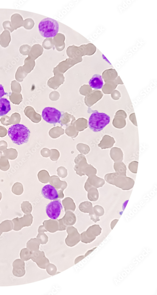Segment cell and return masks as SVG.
<instances>
[{
    "label": "cell",
    "mask_w": 157,
    "mask_h": 295,
    "mask_svg": "<svg viewBox=\"0 0 157 295\" xmlns=\"http://www.w3.org/2000/svg\"><path fill=\"white\" fill-rule=\"evenodd\" d=\"M8 133L14 143L20 145L28 141L30 131L24 125L17 124L11 126L8 129Z\"/></svg>",
    "instance_id": "cell-1"
},
{
    "label": "cell",
    "mask_w": 157,
    "mask_h": 295,
    "mask_svg": "<svg viewBox=\"0 0 157 295\" xmlns=\"http://www.w3.org/2000/svg\"><path fill=\"white\" fill-rule=\"evenodd\" d=\"M104 178L105 180L108 183L123 190H129L132 189L134 184L133 179L127 176L121 175L116 172L106 174Z\"/></svg>",
    "instance_id": "cell-2"
},
{
    "label": "cell",
    "mask_w": 157,
    "mask_h": 295,
    "mask_svg": "<svg viewBox=\"0 0 157 295\" xmlns=\"http://www.w3.org/2000/svg\"><path fill=\"white\" fill-rule=\"evenodd\" d=\"M110 121V117L108 115L96 111L93 113L89 117V127L95 132H99L109 124Z\"/></svg>",
    "instance_id": "cell-3"
},
{
    "label": "cell",
    "mask_w": 157,
    "mask_h": 295,
    "mask_svg": "<svg viewBox=\"0 0 157 295\" xmlns=\"http://www.w3.org/2000/svg\"><path fill=\"white\" fill-rule=\"evenodd\" d=\"M59 27L58 22L50 18L42 19L38 26L40 33L42 36L46 38L53 37L56 36L58 32Z\"/></svg>",
    "instance_id": "cell-4"
},
{
    "label": "cell",
    "mask_w": 157,
    "mask_h": 295,
    "mask_svg": "<svg viewBox=\"0 0 157 295\" xmlns=\"http://www.w3.org/2000/svg\"><path fill=\"white\" fill-rule=\"evenodd\" d=\"M62 116L60 111L52 107L45 108L42 113V116L44 120L50 124L60 123Z\"/></svg>",
    "instance_id": "cell-5"
},
{
    "label": "cell",
    "mask_w": 157,
    "mask_h": 295,
    "mask_svg": "<svg viewBox=\"0 0 157 295\" xmlns=\"http://www.w3.org/2000/svg\"><path fill=\"white\" fill-rule=\"evenodd\" d=\"M62 208V206L59 201H54L51 202L47 205L46 212L49 218L56 219L59 216Z\"/></svg>",
    "instance_id": "cell-6"
},
{
    "label": "cell",
    "mask_w": 157,
    "mask_h": 295,
    "mask_svg": "<svg viewBox=\"0 0 157 295\" xmlns=\"http://www.w3.org/2000/svg\"><path fill=\"white\" fill-rule=\"evenodd\" d=\"M101 228L99 225H95L90 227L88 231L82 235L81 240L83 243L87 244L91 243L96 236L101 233Z\"/></svg>",
    "instance_id": "cell-7"
},
{
    "label": "cell",
    "mask_w": 157,
    "mask_h": 295,
    "mask_svg": "<svg viewBox=\"0 0 157 295\" xmlns=\"http://www.w3.org/2000/svg\"><path fill=\"white\" fill-rule=\"evenodd\" d=\"M31 259L40 268L42 269H45L47 265L50 263L44 252L39 250L32 252Z\"/></svg>",
    "instance_id": "cell-8"
},
{
    "label": "cell",
    "mask_w": 157,
    "mask_h": 295,
    "mask_svg": "<svg viewBox=\"0 0 157 295\" xmlns=\"http://www.w3.org/2000/svg\"><path fill=\"white\" fill-rule=\"evenodd\" d=\"M12 273L15 276L21 277L25 273V263L24 261L20 259H17L13 263Z\"/></svg>",
    "instance_id": "cell-9"
},
{
    "label": "cell",
    "mask_w": 157,
    "mask_h": 295,
    "mask_svg": "<svg viewBox=\"0 0 157 295\" xmlns=\"http://www.w3.org/2000/svg\"><path fill=\"white\" fill-rule=\"evenodd\" d=\"M41 193L44 197L49 200H54L58 198L57 190L50 185H47L43 187Z\"/></svg>",
    "instance_id": "cell-10"
},
{
    "label": "cell",
    "mask_w": 157,
    "mask_h": 295,
    "mask_svg": "<svg viewBox=\"0 0 157 295\" xmlns=\"http://www.w3.org/2000/svg\"><path fill=\"white\" fill-rule=\"evenodd\" d=\"M68 237L66 239V244L68 246L72 247L77 244L81 240V238L75 231L70 232Z\"/></svg>",
    "instance_id": "cell-11"
},
{
    "label": "cell",
    "mask_w": 157,
    "mask_h": 295,
    "mask_svg": "<svg viewBox=\"0 0 157 295\" xmlns=\"http://www.w3.org/2000/svg\"><path fill=\"white\" fill-rule=\"evenodd\" d=\"M114 138L107 135H105L102 137L98 146L101 149L110 148L113 147L115 143Z\"/></svg>",
    "instance_id": "cell-12"
},
{
    "label": "cell",
    "mask_w": 157,
    "mask_h": 295,
    "mask_svg": "<svg viewBox=\"0 0 157 295\" xmlns=\"http://www.w3.org/2000/svg\"><path fill=\"white\" fill-rule=\"evenodd\" d=\"M89 83L91 88L96 89L101 88L103 85L102 76L97 74L93 75Z\"/></svg>",
    "instance_id": "cell-13"
},
{
    "label": "cell",
    "mask_w": 157,
    "mask_h": 295,
    "mask_svg": "<svg viewBox=\"0 0 157 295\" xmlns=\"http://www.w3.org/2000/svg\"><path fill=\"white\" fill-rule=\"evenodd\" d=\"M110 154L111 158L115 162H122L123 160V152L119 148H112L110 151Z\"/></svg>",
    "instance_id": "cell-14"
},
{
    "label": "cell",
    "mask_w": 157,
    "mask_h": 295,
    "mask_svg": "<svg viewBox=\"0 0 157 295\" xmlns=\"http://www.w3.org/2000/svg\"><path fill=\"white\" fill-rule=\"evenodd\" d=\"M12 26L14 30L23 26L24 21L21 16L19 14L16 13L12 15L11 17Z\"/></svg>",
    "instance_id": "cell-15"
},
{
    "label": "cell",
    "mask_w": 157,
    "mask_h": 295,
    "mask_svg": "<svg viewBox=\"0 0 157 295\" xmlns=\"http://www.w3.org/2000/svg\"><path fill=\"white\" fill-rule=\"evenodd\" d=\"M9 101L6 98H0V116L7 114L11 110Z\"/></svg>",
    "instance_id": "cell-16"
},
{
    "label": "cell",
    "mask_w": 157,
    "mask_h": 295,
    "mask_svg": "<svg viewBox=\"0 0 157 295\" xmlns=\"http://www.w3.org/2000/svg\"><path fill=\"white\" fill-rule=\"evenodd\" d=\"M11 38L10 32L4 30L0 35V44L3 47L8 46L11 41Z\"/></svg>",
    "instance_id": "cell-17"
},
{
    "label": "cell",
    "mask_w": 157,
    "mask_h": 295,
    "mask_svg": "<svg viewBox=\"0 0 157 295\" xmlns=\"http://www.w3.org/2000/svg\"><path fill=\"white\" fill-rule=\"evenodd\" d=\"M113 167L116 173L121 175L126 176L127 168L123 162H115Z\"/></svg>",
    "instance_id": "cell-18"
},
{
    "label": "cell",
    "mask_w": 157,
    "mask_h": 295,
    "mask_svg": "<svg viewBox=\"0 0 157 295\" xmlns=\"http://www.w3.org/2000/svg\"><path fill=\"white\" fill-rule=\"evenodd\" d=\"M40 243L37 239H31L27 242L26 247L32 252L39 250Z\"/></svg>",
    "instance_id": "cell-19"
},
{
    "label": "cell",
    "mask_w": 157,
    "mask_h": 295,
    "mask_svg": "<svg viewBox=\"0 0 157 295\" xmlns=\"http://www.w3.org/2000/svg\"><path fill=\"white\" fill-rule=\"evenodd\" d=\"M32 252L28 248L22 249L20 253L21 259L24 261H27L31 259Z\"/></svg>",
    "instance_id": "cell-20"
},
{
    "label": "cell",
    "mask_w": 157,
    "mask_h": 295,
    "mask_svg": "<svg viewBox=\"0 0 157 295\" xmlns=\"http://www.w3.org/2000/svg\"><path fill=\"white\" fill-rule=\"evenodd\" d=\"M45 269L47 273L51 276H54L56 274L57 268L53 264L50 263L47 265Z\"/></svg>",
    "instance_id": "cell-21"
},
{
    "label": "cell",
    "mask_w": 157,
    "mask_h": 295,
    "mask_svg": "<svg viewBox=\"0 0 157 295\" xmlns=\"http://www.w3.org/2000/svg\"><path fill=\"white\" fill-rule=\"evenodd\" d=\"M138 162L134 161L130 163L128 165V169L133 173L136 174L137 171Z\"/></svg>",
    "instance_id": "cell-22"
},
{
    "label": "cell",
    "mask_w": 157,
    "mask_h": 295,
    "mask_svg": "<svg viewBox=\"0 0 157 295\" xmlns=\"http://www.w3.org/2000/svg\"><path fill=\"white\" fill-rule=\"evenodd\" d=\"M0 229L2 232H8L11 230L13 228L12 225L9 223H2L1 225Z\"/></svg>",
    "instance_id": "cell-23"
},
{
    "label": "cell",
    "mask_w": 157,
    "mask_h": 295,
    "mask_svg": "<svg viewBox=\"0 0 157 295\" xmlns=\"http://www.w3.org/2000/svg\"><path fill=\"white\" fill-rule=\"evenodd\" d=\"M95 214L98 217L102 216L104 213V210L101 206L96 205L95 207Z\"/></svg>",
    "instance_id": "cell-24"
},
{
    "label": "cell",
    "mask_w": 157,
    "mask_h": 295,
    "mask_svg": "<svg viewBox=\"0 0 157 295\" xmlns=\"http://www.w3.org/2000/svg\"><path fill=\"white\" fill-rule=\"evenodd\" d=\"M3 26L5 30H8L10 32H12L14 30L12 26L11 22L7 20L3 22Z\"/></svg>",
    "instance_id": "cell-25"
},
{
    "label": "cell",
    "mask_w": 157,
    "mask_h": 295,
    "mask_svg": "<svg viewBox=\"0 0 157 295\" xmlns=\"http://www.w3.org/2000/svg\"><path fill=\"white\" fill-rule=\"evenodd\" d=\"M37 238L39 240L41 244H46L48 241V238L44 235L39 234L38 235Z\"/></svg>",
    "instance_id": "cell-26"
},
{
    "label": "cell",
    "mask_w": 157,
    "mask_h": 295,
    "mask_svg": "<svg viewBox=\"0 0 157 295\" xmlns=\"http://www.w3.org/2000/svg\"><path fill=\"white\" fill-rule=\"evenodd\" d=\"M29 47L27 45L21 46L19 48L20 52L23 55H25L29 51Z\"/></svg>",
    "instance_id": "cell-27"
},
{
    "label": "cell",
    "mask_w": 157,
    "mask_h": 295,
    "mask_svg": "<svg viewBox=\"0 0 157 295\" xmlns=\"http://www.w3.org/2000/svg\"><path fill=\"white\" fill-rule=\"evenodd\" d=\"M7 93L5 92L4 91V88L1 84H0V98L3 96L5 95H6Z\"/></svg>",
    "instance_id": "cell-28"
},
{
    "label": "cell",
    "mask_w": 157,
    "mask_h": 295,
    "mask_svg": "<svg viewBox=\"0 0 157 295\" xmlns=\"http://www.w3.org/2000/svg\"><path fill=\"white\" fill-rule=\"evenodd\" d=\"M84 257H85V256L84 255H82L81 256L80 255L77 257L74 260V264H76L78 262L81 261L83 259H84Z\"/></svg>",
    "instance_id": "cell-29"
},
{
    "label": "cell",
    "mask_w": 157,
    "mask_h": 295,
    "mask_svg": "<svg viewBox=\"0 0 157 295\" xmlns=\"http://www.w3.org/2000/svg\"><path fill=\"white\" fill-rule=\"evenodd\" d=\"M118 221V219H115L112 221L111 223V227L112 229L114 228Z\"/></svg>",
    "instance_id": "cell-30"
},
{
    "label": "cell",
    "mask_w": 157,
    "mask_h": 295,
    "mask_svg": "<svg viewBox=\"0 0 157 295\" xmlns=\"http://www.w3.org/2000/svg\"><path fill=\"white\" fill-rule=\"evenodd\" d=\"M95 248H93V249H90V250H89L88 251H87L86 252V253H85V255H84L85 257H86V256H87V255H89L93 251H94V250Z\"/></svg>",
    "instance_id": "cell-31"
},
{
    "label": "cell",
    "mask_w": 157,
    "mask_h": 295,
    "mask_svg": "<svg viewBox=\"0 0 157 295\" xmlns=\"http://www.w3.org/2000/svg\"><path fill=\"white\" fill-rule=\"evenodd\" d=\"M2 233V231L1 230V229H0V236L1 235V234Z\"/></svg>",
    "instance_id": "cell-32"
}]
</instances>
